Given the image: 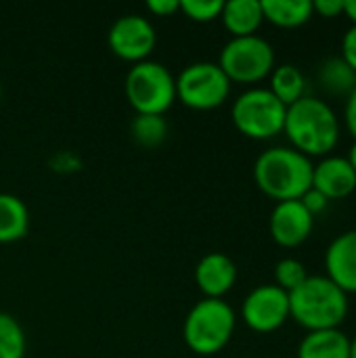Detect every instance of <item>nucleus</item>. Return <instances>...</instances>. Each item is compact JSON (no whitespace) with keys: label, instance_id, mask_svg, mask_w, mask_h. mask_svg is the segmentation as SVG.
Segmentation results:
<instances>
[{"label":"nucleus","instance_id":"f257e3e1","mask_svg":"<svg viewBox=\"0 0 356 358\" xmlns=\"http://www.w3.org/2000/svg\"><path fill=\"white\" fill-rule=\"evenodd\" d=\"M283 134L287 136L292 149L311 159H321L332 155V151L338 147L342 122L327 101L306 94L287 107Z\"/></svg>","mask_w":356,"mask_h":358},{"label":"nucleus","instance_id":"f03ea898","mask_svg":"<svg viewBox=\"0 0 356 358\" xmlns=\"http://www.w3.org/2000/svg\"><path fill=\"white\" fill-rule=\"evenodd\" d=\"M315 162L292 147H271L262 151L254 162V180L258 189L279 201L300 199L313 189Z\"/></svg>","mask_w":356,"mask_h":358},{"label":"nucleus","instance_id":"7ed1b4c3","mask_svg":"<svg viewBox=\"0 0 356 358\" xmlns=\"http://www.w3.org/2000/svg\"><path fill=\"white\" fill-rule=\"evenodd\" d=\"M348 313V296L325 275H308L302 285L290 292V317L306 331L340 329Z\"/></svg>","mask_w":356,"mask_h":358},{"label":"nucleus","instance_id":"20e7f679","mask_svg":"<svg viewBox=\"0 0 356 358\" xmlns=\"http://www.w3.org/2000/svg\"><path fill=\"white\" fill-rule=\"evenodd\" d=\"M237 327V315L225 300L204 298L185 317V344L199 357H214L227 348Z\"/></svg>","mask_w":356,"mask_h":358},{"label":"nucleus","instance_id":"39448f33","mask_svg":"<svg viewBox=\"0 0 356 358\" xmlns=\"http://www.w3.org/2000/svg\"><path fill=\"white\" fill-rule=\"evenodd\" d=\"M287 107L266 88L252 86L243 90L231 107L235 128L254 141H271L283 134Z\"/></svg>","mask_w":356,"mask_h":358},{"label":"nucleus","instance_id":"423d86ee","mask_svg":"<svg viewBox=\"0 0 356 358\" xmlns=\"http://www.w3.org/2000/svg\"><path fill=\"white\" fill-rule=\"evenodd\" d=\"M124 92L136 113L164 115L176 101V76L166 65L147 59L130 67Z\"/></svg>","mask_w":356,"mask_h":358},{"label":"nucleus","instance_id":"0eeeda50","mask_svg":"<svg viewBox=\"0 0 356 358\" xmlns=\"http://www.w3.org/2000/svg\"><path fill=\"white\" fill-rule=\"evenodd\" d=\"M218 67L227 78L237 84H252L266 80L277 67V57L273 44L262 36H243L231 38L218 57Z\"/></svg>","mask_w":356,"mask_h":358},{"label":"nucleus","instance_id":"6e6552de","mask_svg":"<svg viewBox=\"0 0 356 358\" xmlns=\"http://www.w3.org/2000/svg\"><path fill=\"white\" fill-rule=\"evenodd\" d=\"M231 80L212 61H197L180 69L176 76V99L195 111L220 107L231 94Z\"/></svg>","mask_w":356,"mask_h":358},{"label":"nucleus","instance_id":"1a4fd4ad","mask_svg":"<svg viewBox=\"0 0 356 358\" xmlns=\"http://www.w3.org/2000/svg\"><path fill=\"white\" fill-rule=\"evenodd\" d=\"M243 323L256 334H273L281 329L290 317V294L275 283L254 287L241 304Z\"/></svg>","mask_w":356,"mask_h":358},{"label":"nucleus","instance_id":"9d476101","mask_svg":"<svg viewBox=\"0 0 356 358\" xmlns=\"http://www.w3.org/2000/svg\"><path fill=\"white\" fill-rule=\"evenodd\" d=\"M107 44L111 52L124 61L141 63L153 52L157 44V34L153 23L143 15H124L109 27Z\"/></svg>","mask_w":356,"mask_h":358},{"label":"nucleus","instance_id":"9b49d317","mask_svg":"<svg viewBox=\"0 0 356 358\" xmlns=\"http://www.w3.org/2000/svg\"><path fill=\"white\" fill-rule=\"evenodd\" d=\"M313 229L315 216L302 206L300 199L275 203L269 218V231L277 245L287 250L298 248L313 235Z\"/></svg>","mask_w":356,"mask_h":358},{"label":"nucleus","instance_id":"f8f14e48","mask_svg":"<svg viewBox=\"0 0 356 358\" xmlns=\"http://www.w3.org/2000/svg\"><path fill=\"white\" fill-rule=\"evenodd\" d=\"M237 283V266L222 252L206 254L195 266V285L204 298L225 300V296Z\"/></svg>","mask_w":356,"mask_h":358},{"label":"nucleus","instance_id":"ddd939ff","mask_svg":"<svg viewBox=\"0 0 356 358\" xmlns=\"http://www.w3.org/2000/svg\"><path fill=\"white\" fill-rule=\"evenodd\" d=\"M325 277L346 296L356 294V231L338 235L327 245Z\"/></svg>","mask_w":356,"mask_h":358},{"label":"nucleus","instance_id":"4468645a","mask_svg":"<svg viewBox=\"0 0 356 358\" xmlns=\"http://www.w3.org/2000/svg\"><path fill=\"white\" fill-rule=\"evenodd\" d=\"M313 189L323 193L329 201L346 199L355 193L356 174L342 155L321 157L313 168Z\"/></svg>","mask_w":356,"mask_h":358},{"label":"nucleus","instance_id":"2eb2a0df","mask_svg":"<svg viewBox=\"0 0 356 358\" xmlns=\"http://www.w3.org/2000/svg\"><path fill=\"white\" fill-rule=\"evenodd\" d=\"M220 21L233 38L256 36L264 23L260 0H229L222 6Z\"/></svg>","mask_w":356,"mask_h":358},{"label":"nucleus","instance_id":"dca6fc26","mask_svg":"<svg viewBox=\"0 0 356 358\" xmlns=\"http://www.w3.org/2000/svg\"><path fill=\"white\" fill-rule=\"evenodd\" d=\"M350 338L342 329L308 331L300 346L298 358H348Z\"/></svg>","mask_w":356,"mask_h":358},{"label":"nucleus","instance_id":"f3484780","mask_svg":"<svg viewBox=\"0 0 356 358\" xmlns=\"http://www.w3.org/2000/svg\"><path fill=\"white\" fill-rule=\"evenodd\" d=\"M285 107L298 103L308 94V80L302 73V69L294 63H281L273 69L269 76V86H266Z\"/></svg>","mask_w":356,"mask_h":358},{"label":"nucleus","instance_id":"a211bd4d","mask_svg":"<svg viewBox=\"0 0 356 358\" xmlns=\"http://www.w3.org/2000/svg\"><path fill=\"white\" fill-rule=\"evenodd\" d=\"M264 21L281 29H296L308 23L315 15L308 0H262Z\"/></svg>","mask_w":356,"mask_h":358},{"label":"nucleus","instance_id":"6ab92c4d","mask_svg":"<svg viewBox=\"0 0 356 358\" xmlns=\"http://www.w3.org/2000/svg\"><path fill=\"white\" fill-rule=\"evenodd\" d=\"M29 231V210L13 193H0V243H15Z\"/></svg>","mask_w":356,"mask_h":358},{"label":"nucleus","instance_id":"aec40b11","mask_svg":"<svg viewBox=\"0 0 356 358\" xmlns=\"http://www.w3.org/2000/svg\"><path fill=\"white\" fill-rule=\"evenodd\" d=\"M317 80H319L321 88L332 96L346 99L356 88V73L348 67V63L342 57L325 59L317 69Z\"/></svg>","mask_w":356,"mask_h":358},{"label":"nucleus","instance_id":"412c9836","mask_svg":"<svg viewBox=\"0 0 356 358\" xmlns=\"http://www.w3.org/2000/svg\"><path fill=\"white\" fill-rule=\"evenodd\" d=\"M130 136L145 149H155L168 138V122L164 115L136 113L130 122Z\"/></svg>","mask_w":356,"mask_h":358},{"label":"nucleus","instance_id":"4be33fe9","mask_svg":"<svg viewBox=\"0 0 356 358\" xmlns=\"http://www.w3.org/2000/svg\"><path fill=\"white\" fill-rule=\"evenodd\" d=\"M25 357V331L19 321L0 313V358Z\"/></svg>","mask_w":356,"mask_h":358},{"label":"nucleus","instance_id":"5701e85b","mask_svg":"<svg viewBox=\"0 0 356 358\" xmlns=\"http://www.w3.org/2000/svg\"><path fill=\"white\" fill-rule=\"evenodd\" d=\"M308 279L306 266L296 258H283L275 264V285L283 292H294L298 285H302Z\"/></svg>","mask_w":356,"mask_h":358},{"label":"nucleus","instance_id":"b1692460","mask_svg":"<svg viewBox=\"0 0 356 358\" xmlns=\"http://www.w3.org/2000/svg\"><path fill=\"white\" fill-rule=\"evenodd\" d=\"M222 0H180V13L197 23H210L220 19Z\"/></svg>","mask_w":356,"mask_h":358},{"label":"nucleus","instance_id":"393cba45","mask_svg":"<svg viewBox=\"0 0 356 358\" xmlns=\"http://www.w3.org/2000/svg\"><path fill=\"white\" fill-rule=\"evenodd\" d=\"M300 201H302V206L317 218L319 214H323L327 208H329V199L323 195V193H319L317 189H308L302 197H300Z\"/></svg>","mask_w":356,"mask_h":358},{"label":"nucleus","instance_id":"a878e982","mask_svg":"<svg viewBox=\"0 0 356 358\" xmlns=\"http://www.w3.org/2000/svg\"><path fill=\"white\" fill-rule=\"evenodd\" d=\"M313 10L323 19H338L344 15V0H315Z\"/></svg>","mask_w":356,"mask_h":358},{"label":"nucleus","instance_id":"bb28decb","mask_svg":"<svg viewBox=\"0 0 356 358\" xmlns=\"http://www.w3.org/2000/svg\"><path fill=\"white\" fill-rule=\"evenodd\" d=\"M348 67L356 73V25H350L342 38V55H340Z\"/></svg>","mask_w":356,"mask_h":358},{"label":"nucleus","instance_id":"cd10ccee","mask_svg":"<svg viewBox=\"0 0 356 358\" xmlns=\"http://www.w3.org/2000/svg\"><path fill=\"white\" fill-rule=\"evenodd\" d=\"M145 6L157 17H170L180 10V0H147Z\"/></svg>","mask_w":356,"mask_h":358},{"label":"nucleus","instance_id":"c85d7f7f","mask_svg":"<svg viewBox=\"0 0 356 358\" xmlns=\"http://www.w3.org/2000/svg\"><path fill=\"white\" fill-rule=\"evenodd\" d=\"M344 126L348 134L356 141V88L344 101Z\"/></svg>","mask_w":356,"mask_h":358},{"label":"nucleus","instance_id":"c756f323","mask_svg":"<svg viewBox=\"0 0 356 358\" xmlns=\"http://www.w3.org/2000/svg\"><path fill=\"white\" fill-rule=\"evenodd\" d=\"M344 15L353 25H356V0H344Z\"/></svg>","mask_w":356,"mask_h":358},{"label":"nucleus","instance_id":"7c9ffc66","mask_svg":"<svg viewBox=\"0 0 356 358\" xmlns=\"http://www.w3.org/2000/svg\"><path fill=\"white\" fill-rule=\"evenodd\" d=\"M346 159H348V164H350V168L355 170L356 174V141L350 145V149H348V155H346Z\"/></svg>","mask_w":356,"mask_h":358},{"label":"nucleus","instance_id":"2f4dec72","mask_svg":"<svg viewBox=\"0 0 356 358\" xmlns=\"http://www.w3.org/2000/svg\"><path fill=\"white\" fill-rule=\"evenodd\" d=\"M348 358H356V336L350 340V355Z\"/></svg>","mask_w":356,"mask_h":358},{"label":"nucleus","instance_id":"473e14b6","mask_svg":"<svg viewBox=\"0 0 356 358\" xmlns=\"http://www.w3.org/2000/svg\"><path fill=\"white\" fill-rule=\"evenodd\" d=\"M0 99H2V86H0Z\"/></svg>","mask_w":356,"mask_h":358}]
</instances>
